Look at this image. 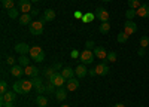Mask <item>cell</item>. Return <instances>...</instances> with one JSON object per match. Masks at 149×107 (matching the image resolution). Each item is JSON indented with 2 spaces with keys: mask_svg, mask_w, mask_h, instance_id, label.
<instances>
[{
  "mask_svg": "<svg viewBox=\"0 0 149 107\" xmlns=\"http://www.w3.org/2000/svg\"><path fill=\"white\" fill-rule=\"evenodd\" d=\"M29 54H30V58H33V61L36 63H42L45 59V52L40 46H31Z\"/></svg>",
  "mask_w": 149,
  "mask_h": 107,
  "instance_id": "6da1fadb",
  "label": "cell"
},
{
  "mask_svg": "<svg viewBox=\"0 0 149 107\" xmlns=\"http://www.w3.org/2000/svg\"><path fill=\"white\" fill-rule=\"evenodd\" d=\"M29 30L33 36H39L43 33V21L40 19H37V21H31L29 24Z\"/></svg>",
  "mask_w": 149,
  "mask_h": 107,
  "instance_id": "7a4b0ae2",
  "label": "cell"
},
{
  "mask_svg": "<svg viewBox=\"0 0 149 107\" xmlns=\"http://www.w3.org/2000/svg\"><path fill=\"white\" fill-rule=\"evenodd\" d=\"M94 58H95L94 51L85 49V51H82V52H81V63H82L84 66H90V64H93Z\"/></svg>",
  "mask_w": 149,
  "mask_h": 107,
  "instance_id": "3957f363",
  "label": "cell"
},
{
  "mask_svg": "<svg viewBox=\"0 0 149 107\" xmlns=\"http://www.w3.org/2000/svg\"><path fill=\"white\" fill-rule=\"evenodd\" d=\"M95 18L100 19L102 22H109V12L104 8H97L95 10Z\"/></svg>",
  "mask_w": 149,
  "mask_h": 107,
  "instance_id": "277c9868",
  "label": "cell"
},
{
  "mask_svg": "<svg viewBox=\"0 0 149 107\" xmlns=\"http://www.w3.org/2000/svg\"><path fill=\"white\" fill-rule=\"evenodd\" d=\"M136 30H137V26H136V22L131 21V19H127L125 24H124V33H127L128 36L134 34Z\"/></svg>",
  "mask_w": 149,
  "mask_h": 107,
  "instance_id": "5b68a950",
  "label": "cell"
},
{
  "mask_svg": "<svg viewBox=\"0 0 149 107\" xmlns=\"http://www.w3.org/2000/svg\"><path fill=\"white\" fill-rule=\"evenodd\" d=\"M54 19H55V10H54V9H45L40 21H43V22H51V21H54Z\"/></svg>",
  "mask_w": 149,
  "mask_h": 107,
  "instance_id": "8992f818",
  "label": "cell"
},
{
  "mask_svg": "<svg viewBox=\"0 0 149 107\" xmlns=\"http://www.w3.org/2000/svg\"><path fill=\"white\" fill-rule=\"evenodd\" d=\"M94 68H95L97 76H106V75L109 73V66H107L106 63H100V64H97Z\"/></svg>",
  "mask_w": 149,
  "mask_h": 107,
  "instance_id": "52a82bcc",
  "label": "cell"
},
{
  "mask_svg": "<svg viewBox=\"0 0 149 107\" xmlns=\"http://www.w3.org/2000/svg\"><path fill=\"white\" fill-rule=\"evenodd\" d=\"M18 6H19L22 14H30V12H31V2H30V0H19Z\"/></svg>",
  "mask_w": 149,
  "mask_h": 107,
  "instance_id": "ba28073f",
  "label": "cell"
},
{
  "mask_svg": "<svg viewBox=\"0 0 149 107\" xmlns=\"http://www.w3.org/2000/svg\"><path fill=\"white\" fill-rule=\"evenodd\" d=\"M49 80H51L57 88H61V86L64 85V82H66V79L63 77V75H61V73H55V75H54L51 79H49Z\"/></svg>",
  "mask_w": 149,
  "mask_h": 107,
  "instance_id": "9c48e42d",
  "label": "cell"
},
{
  "mask_svg": "<svg viewBox=\"0 0 149 107\" xmlns=\"http://www.w3.org/2000/svg\"><path fill=\"white\" fill-rule=\"evenodd\" d=\"M30 48L31 46H29L27 43H18V45H15V52L19 55H26L30 52Z\"/></svg>",
  "mask_w": 149,
  "mask_h": 107,
  "instance_id": "30bf717a",
  "label": "cell"
},
{
  "mask_svg": "<svg viewBox=\"0 0 149 107\" xmlns=\"http://www.w3.org/2000/svg\"><path fill=\"white\" fill-rule=\"evenodd\" d=\"M15 98H17V92H15V91H8L6 94L2 95L0 101H9V103H14Z\"/></svg>",
  "mask_w": 149,
  "mask_h": 107,
  "instance_id": "8fae6325",
  "label": "cell"
},
{
  "mask_svg": "<svg viewBox=\"0 0 149 107\" xmlns=\"http://www.w3.org/2000/svg\"><path fill=\"white\" fill-rule=\"evenodd\" d=\"M78 86H79V80H78L76 77L69 79V80H67V83H66V89H69V91H76V89H78Z\"/></svg>",
  "mask_w": 149,
  "mask_h": 107,
  "instance_id": "7c38bea8",
  "label": "cell"
},
{
  "mask_svg": "<svg viewBox=\"0 0 149 107\" xmlns=\"http://www.w3.org/2000/svg\"><path fill=\"white\" fill-rule=\"evenodd\" d=\"M10 75L14 77H21L24 75V68L22 66H12L10 67Z\"/></svg>",
  "mask_w": 149,
  "mask_h": 107,
  "instance_id": "4fadbf2b",
  "label": "cell"
},
{
  "mask_svg": "<svg viewBox=\"0 0 149 107\" xmlns=\"http://www.w3.org/2000/svg\"><path fill=\"white\" fill-rule=\"evenodd\" d=\"M136 12H137V15H139L140 18H148V17H149V5H146V3L142 5Z\"/></svg>",
  "mask_w": 149,
  "mask_h": 107,
  "instance_id": "5bb4252c",
  "label": "cell"
},
{
  "mask_svg": "<svg viewBox=\"0 0 149 107\" xmlns=\"http://www.w3.org/2000/svg\"><path fill=\"white\" fill-rule=\"evenodd\" d=\"M61 75H63V77L66 79V80H69V79H72V77H74V70L73 68H70V67H63V70H61Z\"/></svg>",
  "mask_w": 149,
  "mask_h": 107,
  "instance_id": "9a60e30c",
  "label": "cell"
},
{
  "mask_svg": "<svg viewBox=\"0 0 149 107\" xmlns=\"http://www.w3.org/2000/svg\"><path fill=\"white\" fill-rule=\"evenodd\" d=\"M94 55L97 58H100V59H104L107 57V52H106V49L103 46H97V48H94Z\"/></svg>",
  "mask_w": 149,
  "mask_h": 107,
  "instance_id": "2e32d148",
  "label": "cell"
},
{
  "mask_svg": "<svg viewBox=\"0 0 149 107\" xmlns=\"http://www.w3.org/2000/svg\"><path fill=\"white\" fill-rule=\"evenodd\" d=\"M24 75L29 76V77H36V76H37V68H36L34 66L24 67Z\"/></svg>",
  "mask_w": 149,
  "mask_h": 107,
  "instance_id": "e0dca14e",
  "label": "cell"
},
{
  "mask_svg": "<svg viewBox=\"0 0 149 107\" xmlns=\"http://www.w3.org/2000/svg\"><path fill=\"white\" fill-rule=\"evenodd\" d=\"M55 97H57V101H64L66 97H67V89L58 88V89L55 91Z\"/></svg>",
  "mask_w": 149,
  "mask_h": 107,
  "instance_id": "ac0fdd59",
  "label": "cell"
},
{
  "mask_svg": "<svg viewBox=\"0 0 149 107\" xmlns=\"http://www.w3.org/2000/svg\"><path fill=\"white\" fill-rule=\"evenodd\" d=\"M33 88V82L31 79H22V89H24V94H29Z\"/></svg>",
  "mask_w": 149,
  "mask_h": 107,
  "instance_id": "d6986e66",
  "label": "cell"
},
{
  "mask_svg": "<svg viewBox=\"0 0 149 107\" xmlns=\"http://www.w3.org/2000/svg\"><path fill=\"white\" fill-rule=\"evenodd\" d=\"M74 73H76V77H85L86 73H88V70H86L85 66H78L74 68Z\"/></svg>",
  "mask_w": 149,
  "mask_h": 107,
  "instance_id": "ffe728a7",
  "label": "cell"
},
{
  "mask_svg": "<svg viewBox=\"0 0 149 107\" xmlns=\"http://www.w3.org/2000/svg\"><path fill=\"white\" fill-rule=\"evenodd\" d=\"M12 89H14L17 94H24V89H22V79L15 80V83L12 85Z\"/></svg>",
  "mask_w": 149,
  "mask_h": 107,
  "instance_id": "44dd1931",
  "label": "cell"
},
{
  "mask_svg": "<svg viewBox=\"0 0 149 107\" xmlns=\"http://www.w3.org/2000/svg\"><path fill=\"white\" fill-rule=\"evenodd\" d=\"M30 22H31V15L30 14H22L19 17V24L21 26H27V24H30Z\"/></svg>",
  "mask_w": 149,
  "mask_h": 107,
  "instance_id": "7402d4cb",
  "label": "cell"
},
{
  "mask_svg": "<svg viewBox=\"0 0 149 107\" xmlns=\"http://www.w3.org/2000/svg\"><path fill=\"white\" fill-rule=\"evenodd\" d=\"M31 82H33V88H34V91H37L39 88H42L43 86V80L40 79V77H31Z\"/></svg>",
  "mask_w": 149,
  "mask_h": 107,
  "instance_id": "603a6c76",
  "label": "cell"
},
{
  "mask_svg": "<svg viewBox=\"0 0 149 107\" xmlns=\"http://www.w3.org/2000/svg\"><path fill=\"white\" fill-rule=\"evenodd\" d=\"M55 73H57V71H55V68H54V67H46V68L43 70V76H45L48 80L51 79V77H52Z\"/></svg>",
  "mask_w": 149,
  "mask_h": 107,
  "instance_id": "cb8c5ba5",
  "label": "cell"
},
{
  "mask_svg": "<svg viewBox=\"0 0 149 107\" xmlns=\"http://www.w3.org/2000/svg\"><path fill=\"white\" fill-rule=\"evenodd\" d=\"M18 64H19V66H24V67L30 66V58H29L27 55H19V58H18Z\"/></svg>",
  "mask_w": 149,
  "mask_h": 107,
  "instance_id": "d4e9b609",
  "label": "cell"
},
{
  "mask_svg": "<svg viewBox=\"0 0 149 107\" xmlns=\"http://www.w3.org/2000/svg\"><path fill=\"white\" fill-rule=\"evenodd\" d=\"M36 104L39 106V107H46V106H48V100L43 97V95H37V98H36Z\"/></svg>",
  "mask_w": 149,
  "mask_h": 107,
  "instance_id": "484cf974",
  "label": "cell"
},
{
  "mask_svg": "<svg viewBox=\"0 0 149 107\" xmlns=\"http://www.w3.org/2000/svg\"><path fill=\"white\" fill-rule=\"evenodd\" d=\"M2 6H3L5 9L10 10V9L15 8V2H14V0H2Z\"/></svg>",
  "mask_w": 149,
  "mask_h": 107,
  "instance_id": "4316f807",
  "label": "cell"
},
{
  "mask_svg": "<svg viewBox=\"0 0 149 107\" xmlns=\"http://www.w3.org/2000/svg\"><path fill=\"white\" fill-rule=\"evenodd\" d=\"M55 89H57V86L54 85L51 80H49L46 85H45V92H46V94H52V92H55Z\"/></svg>",
  "mask_w": 149,
  "mask_h": 107,
  "instance_id": "83f0119b",
  "label": "cell"
},
{
  "mask_svg": "<svg viewBox=\"0 0 149 107\" xmlns=\"http://www.w3.org/2000/svg\"><path fill=\"white\" fill-rule=\"evenodd\" d=\"M98 30H100L102 34H107L110 31V24L109 22H102V26L98 27Z\"/></svg>",
  "mask_w": 149,
  "mask_h": 107,
  "instance_id": "f1b7e54d",
  "label": "cell"
},
{
  "mask_svg": "<svg viewBox=\"0 0 149 107\" xmlns=\"http://www.w3.org/2000/svg\"><path fill=\"white\" fill-rule=\"evenodd\" d=\"M116 39H118L119 43H125V42H128V34H127V33H124V31H121V33H118Z\"/></svg>",
  "mask_w": 149,
  "mask_h": 107,
  "instance_id": "f546056e",
  "label": "cell"
},
{
  "mask_svg": "<svg viewBox=\"0 0 149 107\" xmlns=\"http://www.w3.org/2000/svg\"><path fill=\"white\" fill-rule=\"evenodd\" d=\"M140 6H142V5H140V0H128V8L137 10Z\"/></svg>",
  "mask_w": 149,
  "mask_h": 107,
  "instance_id": "4dcf8cb0",
  "label": "cell"
},
{
  "mask_svg": "<svg viewBox=\"0 0 149 107\" xmlns=\"http://www.w3.org/2000/svg\"><path fill=\"white\" fill-rule=\"evenodd\" d=\"M8 15H9V18H12V19H15V18H18V17H19V10H18L17 8H14V9H10V10H8Z\"/></svg>",
  "mask_w": 149,
  "mask_h": 107,
  "instance_id": "1f68e13d",
  "label": "cell"
},
{
  "mask_svg": "<svg viewBox=\"0 0 149 107\" xmlns=\"http://www.w3.org/2000/svg\"><path fill=\"white\" fill-rule=\"evenodd\" d=\"M137 15V12H136V9H131V8H128L127 9V12H125V17H127V19H131L133 21V18Z\"/></svg>",
  "mask_w": 149,
  "mask_h": 107,
  "instance_id": "d6a6232c",
  "label": "cell"
},
{
  "mask_svg": "<svg viewBox=\"0 0 149 107\" xmlns=\"http://www.w3.org/2000/svg\"><path fill=\"white\" fill-rule=\"evenodd\" d=\"M9 89H8V83H6V80H2V82H0V94H6Z\"/></svg>",
  "mask_w": 149,
  "mask_h": 107,
  "instance_id": "836d02e7",
  "label": "cell"
},
{
  "mask_svg": "<svg viewBox=\"0 0 149 107\" xmlns=\"http://www.w3.org/2000/svg\"><path fill=\"white\" fill-rule=\"evenodd\" d=\"M106 59H107L109 63H115L116 61V52H107Z\"/></svg>",
  "mask_w": 149,
  "mask_h": 107,
  "instance_id": "e575fe53",
  "label": "cell"
},
{
  "mask_svg": "<svg viewBox=\"0 0 149 107\" xmlns=\"http://www.w3.org/2000/svg\"><path fill=\"white\" fill-rule=\"evenodd\" d=\"M94 18H95L94 14H85V15L82 17V21H84V22H91Z\"/></svg>",
  "mask_w": 149,
  "mask_h": 107,
  "instance_id": "d590c367",
  "label": "cell"
},
{
  "mask_svg": "<svg viewBox=\"0 0 149 107\" xmlns=\"http://www.w3.org/2000/svg\"><path fill=\"white\" fill-rule=\"evenodd\" d=\"M149 45V37L148 36H143V37L140 39V48H146Z\"/></svg>",
  "mask_w": 149,
  "mask_h": 107,
  "instance_id": "8d00e7d4",
  "label": "cell"
},
{
  "mask_svg": "<svg viewBox=\"0 0 149 107\" xmlns=\"http://www.w3.org/2000/svg\"><path fill=\"white\" fill-rule=\"evenodd\" d=\"M93 48H94V42H93V40H88V42L85 43V49H90V51H94Z\"/></svg>",
  "mask_w": 149,
  "mask_h": 107,
  "instance_id": "74e56055",
  "label": "cell"
},
{
  "mask_svg": "<svg viewBox=\"0 0 149 107\" xmlns=\"http://www.w3.org/2000/svg\"><path fill=\"white\" fill-rule=\"evenodd\" d=\"M2 107H14V103H9V101H0Z\"/></svg>",
  "mask_w": 149,
  "mask_h": 107,
  "instance_id": "f35d334b",
  "label": "cell"
},
{
  "mask_svg": "<svg viewBox=\"0 0 149 107\" xmlns=\"http://www.w3.org/2000/svg\"><path fill=\"white\" fill-rule=\"evenodd\" d=\"M79 55H81V54H79V51H76V49H73V51L70 52V57H72V58H78Z\"/></svg>",
  "mask_w": 149,
  "mask_h": 107,
  "instance_id": "ab89813d",
  "label": "cell"
},
{
  "mask_svg": "<svg viewBox=\"0 0 149 107\" xmlns=\"http://www.w3.org/2000/svg\"><path fill=\"white\" fill-rule=\"evenodd\" d=\"M6 63H8L9 66H12V64L15 63V58H14V57H8V58H6Z\"/></svg>",
  "mask_w": 149,
  "mask_h": 107,
  "instance_id": "60d3db41",
  "label": "cell"
},
{
  "mask_svg": "<svg viewBox=\"0 0 149 107\" xmlns=\"http://www.w3.org/2000/svg\"><path fill=\"white\" fill-rule=\"evenodd\" d=\"M52 67L55 68V71H58V70H63V64H61V63H57V64H54Z\"/></svg>",
  "mask_w": 149,
  "mask_h": 107,
  "instance_id": "b9f144b4",
  "label": "cell"
},
{
  "mask_svg": "<svg viewBox=\"0 0 149 107\" xmlns=\"http://www.w3.org/2000/svg\"><path fill=\"white\" fill-rule=\"evenodd\" d=\"M137 54H139V57H145V55H146V51H145V48H140V49L137 51Z\"/></svg>",
  "mask_w": 149,
  "mask_h": 107,
  "instance_id": "7bdbcfd3",
  "label": "cell"
},
{
  "mask_svg": "<svg viewBox=\"0 0 149 107\" xmlns=\"http://www.w3.org/2000/svg\"><path fill=\"white\" fill-rule=\"evenodd\" d=\"M88 75H90L91 77H94V76H97V73H95V68H90V70H88Z\"/></svg>",
  "mask_w": 149,
  "mask_h": 107,
  "instance_id": "ee69618b",
  "label": "cell"
},
{
  "mask_svg": "<svg viewBox=\"0 0 149 107\" xmlns=\"http://www.w3.org/2000/svg\"><path fill=\"white\" fill-rule=\"evenodd\" d=\"M37 14H39V10H37V9H31V17H36Z\"/></svg>",
  "mask_w": 149,
  "mask_h": 107,
  "instance_id": "f6af8a7d",
  "label": "cell"
},
{
  "mask_svg": "<svg viewBox=\"0 0 149 107\" xmlns=\"http://www.w3.org/2000/svg\"><path fill=\"white\" fill-rule=\"evenodd\" d=\"M74 17H76V18H82L84 15L81 14V12H74Z\"/></svg>",
  "mask_w": 149,
  "mask_h": 107,
  "instance_id": "bcb514c9",
  "label": "cell"
},
{
  "mask_svg": "<svg viewBox=\"0 0 149 107\" xmlns=\"http://www.w3.org/2000/svg\"><path fill=\"white\" fill-rule=\"evenodd\" d=\"M113 107H125V104H122V103H118V104H115Z\"/></svg>",
  "mask_w": 149,
  "mask_h": 107,
  "instance_id": "7dc6e473",
  "label": "cell"
},
{
  "mask_svg": "<svg viewBox=\"0 0 149 107\" xmlns=\"http://www.w3.org/2000/svg\"><path fill=\"white\" fill-rule=\"evenodd\" d=\"M61 107H70V106H67V104H63V106H61Z\"/></svg>",
  "mask_w": 149,
  "mask_h": 107,
  "instance_id": "c3c4849f",
  "label": "cell"
},
{
  "mask_svg": "<svg viewBox=\"0 0 149 107\" xmlns=\"http://www.w3.org/2000/svg\"><path fill=\"white\" fill-rule=\"evenodd\" d=\"M30 2H33V3H36V2H37V0H30Z\"/></svg>",
  "mask_w": 149,
  "mask_h": 107,
  "instance_id": "681fc988",
  "label": "cell"
},
{
  "mask_svg": "<svg viewBox=\"0 0 149 107\" xmlns=\"http://www.w3.org/2000/svg\"><path fill=\"white\" fill-rule=\"evenodd\" d=\"M102 2H110V0H102Z\"/></svg>",
  "mask_w": 149,
  "mask_h": 107,
  "instance_id": "f907efd6",
  "label": "cell"
}]
</instances>
